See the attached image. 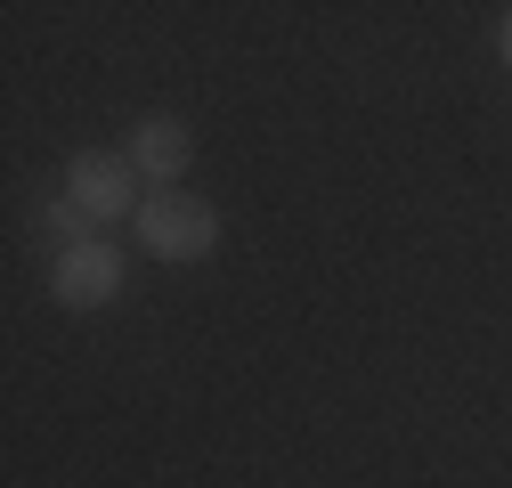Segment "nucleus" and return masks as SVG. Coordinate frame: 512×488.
<instances>
[{
    "label": "nucleus",
    "instance_id": "obj_5",
    "mask_svg": "<svg viewBox=\"0 0 512 488\" xmlns=\"http://www.w3.org/2000/svg\"><path fill=\"white\" fill-rule=\"evenodd\" d=\"M33 228L49 236V253H66V244H90V236H98V228H90V212H82V204H66V196H49V204L33 212Z\"/></svg>",
    "mask_w": 512,
    "mask_h": 488
},
{
    "label": "nucleus",
    "instance_id": "obj_1",
    "mask_svg": "<svg viewBox=\"0 0 512 488\" xmlns=\"http://www.w3.org/2000/svg\"><path fill=\"white\" fill-rule=\"evenodd\" d=\"M131 236H139V253H147V261L196 269V261H212V253H220V204H212V196H196V188H155V196L139 204Z\"/></svg>",
    "mask_w": 512,
    "mask_h": 488
},
{
    "label": "nucleus",
    "instance_id": "obj_3",
    "mask_svg": "<svg viewBox=\"0 0 512 488\" xmlns=\"http://www.w3.org/2000/svg\"><path fill=\"white\" fill-rule=\"evenodd\" d=\"M66 204H82L90 212V228H114V220H139V171H131V155L122 147H82V155H66Z\"/></svg>",
    "mask_w": 512,
    "mask_h": 488
},
{
    "label": "nucleus",
    "instance_id": "obj_2",
    "mask_svg": "<svg viewBox=\"0 0 512 488\" xmlns=\"http://www.w3.org/2000/svg\"><path fill=\"white\" fill-rule=\"evenodd\" d=\"M122 285H131V261H122L114 236H90V244L49 253V301H57L66 318H98V310H114Z\"/></svg>",
    "mask_w": 512,
    "mask_h": 488
},
{
    "label": "nucleus",
    "instance_id": "obj_4",
    "mask_svg": "<svg viewBox=\"0 0 512 488\" xmlns=\"http://www.w3.org/2000/svg\"><path fill=\"white\" fill-rule=\"evenodd\" d=\"M122 155L147 188H187V163H196V131H187V114H139L131 131H122Z\"/></svg>",
    "mask_w": 512,
    "mask_h": 488
},
{
    "label": "nucleus",
    "instance_id": "obj_6",
    "mask_svg": "<svg viewBox=\"0 0 512 488\" xmlns=\"http://www.w3.org/2000/svg\"><path fill=\"white\" fill-rule=\"evenodd\" d=\"M496 57H504V66H512V9L496 17Z\"/></svg>",
    "mask_w": 512,
    "mask_h": 488
}]
</instances>
